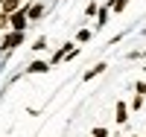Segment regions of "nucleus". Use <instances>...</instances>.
I'll list each match as a JSON object with an SVG mask.
<instances>
[{
    "label": "nucleus",
    "instance_id": "1a4fd4ad",
    "mask_svg": "<svg viewBox=\"0 0 146 137\" xmlns=\"http://www.w3.org/2000/svg\"><path fill=\"white\" fill-rule=\"evenodd\" d=\"M108 15H111V9H108V3L96 9V29H102L105 23H108Z\"/></svg>",
    "mask_w": 146,
    "mask_h": 137
},
{
    "label": "nucleus",
    "instance_id": "f257e3e1",
    "mask_svg": "<svg viewBox=\"0 0 146 137\" xmlns=\"http://www.w3.org/2000/svg\"><path fill=\"white\" fill-rule=\"evenodd\" d=\"M23 44V32H6L3 44H0V53H12V50H18Z\"/></svg>",
    "mask_w": 146,
    "mask_h": 137
},
{
    "label": "nucleus",
    "instance_id": "f8f14e48",
    "mask_svg": "<svg viewBox=\"0 0 146 137\" xmlns=\"http://www.w3.org/2000/svg\"><path fill=\"white\" fill-rule=\"evenodd\" d=\"M96 9H100V3H96V0H91L88 9H85V15H88V18H96Z\"/></svg>",
    "mask_w": 146,
    "mask_h": 137
},
{
    "label": "nucleus",
    "instance_id": "423d86ee",
    "mask_svg": "<svg viewBox=\"0 0 146 137\" xmlns=\"http://www.w3.org/2000/svg\"><path fill=\"white\" fill-rule=\"evenodd\" d=\"M114 120L120 122V126H126V122H129V105L123 102V99H120L117 108H114Z\"/></svg>",
    "mask_w": 146,
    "mask_h": 137
},
{
    "label": "nucleus",
    "instance_id": "9b49d317",
    "mask_svg": "<svg viewBox=\"0 0 146 137\" xmlns=\"http://www.w3.org/2000/svg\"><path fill=\"white\" fill-rule=\"evenodd\" d=\"M91 35H94L91 29H79V32H76V44H85V41H91Z\"/></svg>",
    "mask_w": 146,
    "mask_h": 137
},
{
    "label": "nucleus",
    "instance_id": "9d476101",
    "mask_svg": "<svg viewBox=\"0 0 146 137\" xmlns=\"http://www.w3.org/2000/svg\"><path fill=\"white\" fill-rule=\"evenodd\" d=\"M126 6H129V0H108V9L111 12H126Z\"/></svg>",
    "mask_w": 146,
    "mask_h": 137
},
{
    "label": "nucleus",
    "instance_id": "39448f33",
    "mask_svg": "<svg viewBox=\"0 0 146 137\" xmlns=\"http://www.w3.org/2000/svg\"><path fill=\"white\" fill-rule=\"evenodd\" d=\"M23 6V0H3V3H0V15H15V12Z\"/></svg>",
    "mask_w": 146,
    "mask_h": 137
},
{
    "label": "nucleus",
    "instance_id": "f03ea898",
    "mask_svg": "<svg viewBox=\"0 0 146 137\" xmlns=\"http://www.w3.org/2000/svg\"><path fill=\"white\" fill-rule=\"evenodd\" d=\"M73 50H76V41H64L62 47H58L56 50V53H53V58H50V67H56V64H62V61L73 53Z\"/></svg>",
    "mask_w": 146,
    "mask_h": 137
},
{
    "label": "nucleus",
    "instance_id": "f3484780",
    "mask_svg": "<svg viewBox=\"0 0 146 137\" xmlns=\"http://www.w3.org/2000/svg\"><path fill=\"white\" fill-rule=\"evenodd\" d=\"M131 137H140V134H131Z\"/></svg>",
    "mask_w": 146,
    "mask_h": 137
},
{
    "label": "nucleus",
    "instance_id": "2eb2a0df",
    "mask_svg": "<svg viewBox=\"0 0 146 137\" xmlns=\"http://www.w3.org/2000/svg\"><path fill=\"white\" fill-rule=\"evenodd\" d=\"M91 137H108V128H102V126H96V128H91Z\"/></svg>",
    "mask_w": 146,
    "mask_h": 137
},
{
    "label": "nucleus",
    "instance_id": "ddd939ff",
    "mask_svg": "<svg viewBox=\"0 0 146 137\" xmlns=\"http://www.w3.org/2000/svg\"><path fill=\"white\" fill-rule=\"evenodd\" d=\"M32 50H35V53H41V50H47V38H44V35H41V38H35Z\"/></svg>",
    "mask_w": 146,
    "mask_h": 137
},
{
    "label": "nucleus",
    "instance_id": "dca6fc26",
    "mask_svg": "<svg viewBox=\"0 0 146 137\" xmlns=\"http://www.w3.org/2000/svg\"><path fill=\"white\" fill-rule=\"evenodd\" d=\"M135 93L137 96H146V82H135Z\"/></svg>",
    "mask_w": 146,
    "mask_h": 137
},
{
    "label": "nucleus",
    "instance_id": "6ab92c4d",
    "mask_svg": "<svg viewBox=\"0 0 146 137\" xmlns=\"http://www.w3.org/2000/svg\"><path fill=\"white\" fill-rule=\"evenodd\" d=\"M0 3H3V0H0Z\"/></svg>",
    "mask_w": 146,
    "mask_h": 137
},
{
    "label": "nucleus",
    "instance_id": "4468645a",
    "mask_svg": "<svg viewBox=\"0 0 146 137\" xmlns=\"http://www.w3.org/2000/svg\"><path fill=\"white\" fill-rule=\"evenodd\" d=\"M143 99H146V96H137V93H135V99H131L129 108H131V111H140V108H143Z\"/></svg>",
    "mask_w": 146,
    "mask_h": 137
},
{
    "label": "nucleus",
    "instance_id": "6e6552de",
    "mask_svg": "<svg viewBox=\"0 0 146 137\" xmlns=\"http://www.w3.org/2000/svg\"><path fill=\"white\" fill-rule=\"evenodd\" d=\"M50 70V61H41V58H35L27 64V73H47Z\"/></svg>",
    "mask_w": 146,
    "mask_h": 137
},
{
    "label": "nucleus",
    "instance_id": "20e7f679",
    "mask_svg": "<svg viewBox=\"0 0 146 137\" xmlns=\"http://www.w3.org/2000/svg\"><path fill=\"white\" fill-rule=\"evenodd\" d=\"M23 12H27V21H38L44 15V3H27Z\"/></svg>",
    "mask_w": 146,
    "mask_h": 137
},
{
    "label": "nucleus",
    "instance_id": "a211bd4d",
    "mask_svg": "<svg viewBox=\"0 0 146 137\" xmlns=\"http://www.w3.org/2000/svg\"><path fill=\"white\" fill-rule=\"evenodd\" d=\"M143 35H146V29H143Z\"/></svg>",
    "mask_w": 146,
    "mask_h": 137
},
{
    "label": "nucleus",
    "instance_id": "0eeeda50",
    "mask_svg": "<svg viewBox=\"0 0 146 137\" xmlns=\"http://www.w3.org/2000/svg\"><path fill=\"white\" fill-rule=\"evenodd\" d=\"M105 67H108L105 61H100V64H94L91 70H85V73H82V82H91V79H96V76H102V73H105Z\"/></svg>",
    "mask_w": 146,
    "mask_h": 137
},
{
    "label": "nucleus",
    "instance_id": "7ed1b4c3",
    "mask_svg": "<svg viewBox=\"0 0 146 137\" xmlns=\"http://www.w3.org/2000/svg\"><path fill=\"white\" fill-rule=\"evenodd\" d=\"M27 23H29V21H27V12H23V6L15 12V15H9V29H12V32H23V29H27Z\"/></svg>",
    "mask_w": 146,
    "mask_h": 137
}]
</instances>
